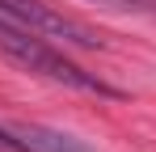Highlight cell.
Segmentation results:
<instances>
[{"instance_id":"6da1fadb","label":"cell","mask_w":156,"mask_h":152,"mask_svg":"<svg viewBox=\"0 0 156 152\" xmlns=\"http://www.w3.org/2000/svg\"><path fill=\"white\" fill-rule=\"evenodd\" d=\"M0 51L17 63V68H26L34 76H47L55 85H68V89H80V93H105V97H114V89L97 80L93 72H84L80 63H72L59 42L51 38H42V34H34L26 25L9 21V17H0Z\"/></svg>"},{"instance_id":"7a4b0ae2","label":"cell","mask_w":156,"mask_h":152,"mask_svg":"<svg viewBox=\"0 0 156 152\" xmlns=\"http://www.w3.org/2000/svg\"><path fill=\"white\" fill-rule=\"evenodd\" d=\"M0 17L26 25L34 34L51 38V42H63V47H84V51L105 47V38L93 30V25H84L80 17H68L63 9H55L47 0H0Z\"/></svg>"},{"instance_id":"3957f363","label":"cell","mask_w":156,"mask_h":152,"mask_svg":"<svg viewBox=\"0 0 156 152\" xmlns=\"http://www.w3.org/2000/svg\"><path fill=\"white\" fill-rule=\"evenodd\" d=\"M9 131L17 135L21 152H97L80 135H68V131H55V127H42V123H17Z\"/></svg>"},{"instance_id":"277c9868","label":"cell","mask_w":156,"mask_h":152,"mask_svg":"<svg viewBox=\"0 0 156 152\" xmlns=\"http://www.w3.org/2000/svg\"><path fill=\"white\" fill-rule=\"evenodd\" d=\"M0 152H21V144H17V135H13L9 127H0Z\"/></svg>"}]
</instances>
